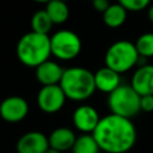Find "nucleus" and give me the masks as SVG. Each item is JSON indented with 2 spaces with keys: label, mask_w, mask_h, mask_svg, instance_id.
<instances>
[{
  "label": "nucleus",
  "mask_w": 153,
  "mask_h": 153,
  "mask_svg": "<svg viewBox=\"0 0 153 153\" xmlns=\"http://www.w3.org/2000/svg\"><path fill=\"white\" fill-rule=\"evenodd\" d=\"M94 84L96 90L105 93H111L121 85L120 73L105 66L94 73Z\"/></svg>",
  "instance_id": "ddd939ff"
},
{
  "label": "nucleus",
  "mask_w": 153,
  "mask_h": 153,
  "mask_svg": "<svg viewBox=\"0 0 153 153\" xmlns=\"http://www.w3.org/2000/svg\"><path fill=\"white\" fill-rule=\"evenodd\" d=\"M66 96L72 100H85L96 91L94 74L84 67H71L63 71L59 84Z\"/></svg>",
  "instance_id": "7ed1b4c3"
},
{
  "label": "nucleus",
  "mask_w": 153,
  "mask_h": 153,
  "mask_svg": "<svg viewBox=\"0 0 153 153\" xmlns=\"http://www.w3.org/2000/svg\"><path fill=\"white\" fill-rule=\"evenodd\" d=\"M105 66L116 71L117 73H124L139 63L140 55L136 50L135 43L126 39L112 43L105 53Z\"/></svg>",
  "instance_id": "20e7f679"
},
{
  "label": "nucleus",
  "mask_w": 153,
  "mask_h": 153,
  "mask_svg": "<svg viewBox=\"0 0 153 153\" xmlns=\"http://www.w3.org/2000/svg\"><path fill=\"white\" fill-rule=\"evenodd\" d=\"M148 19L153 23V5H151L148 8Z\"/></svg>",
  "instance_id": "5701e85b"
},
{
  "label": "nucleus",
  "mask_w": 153,
  "mask_h": 153,
  "mask_svg": "<svg viewBox=\"0 0 153 153\" xmlns=\"http://www.w3.org/2000/svg\"><path fill=\"white\" fill-rule=\"evenodd\" d=\"M63 68L55 61L47 60L36 67V78L43 86L57 85L63 74Z\"/></svg>",
  "instance_id": "f8f14e48"
},
{
  "label": "nucleus",
  "mask_w": 153,
  "mask_h": 153,
  "mask_svg": "<svg viewBox=\"0 0 153 153\" xmlns=\"http://www.w3.org/2000/svg\"><path fill=\"white\" fill-rule=\"evenodd\" d=\"M51 55L50 36L30 31L20 37L17 44V56L27 67H37Z\"/></svg>",
  "instance_id": "f03ea898"
},
{
  "label": "nucleus",
  "mask_w": 153,
  "mask_h": 153,
  "mask_svg": "<svg viewBox=\"0 0 153 153\" xmlns=\"http://www.w3.org/2000/svg\"><path fill=\"white\" fill-rule=\"evenodd\" d=\"M49 148L48 137L41 131H29L17 142L18 153H45Z\"/></svg>",
  "instance_id": "9d476101"
},
{
  "label": "nucleus",
  "mask_w": 153,
  "mask_h": 153,
  "mask_svg": "<svg viewBox=\"0 0 153 153\" xmlns=\"http://www.w3.org/2000/svg\"><path fill=\"white\" fill-rule=\"evenodd\" d=\"M45 153H62V152H60V151H57V149H55V148L49 147V148L45 151Z\"/></svg>",
  "instance_id": "b1692460"
},
{
  "label": "nucleus",
  "mask_w": 153,
  "mask_h": 153,
  "mask_svg": "<svg viewBox=\"0 0 153 153\" xmlns=\"http://www.w3.org/2000/svg\"><path fill=\"white\" fill-rule=\"evenodd\" d=\"M30 24H31V31H35L38 33H44V35H48L54 25V23L51 22L50 17L48 16L45 10L36 11L31 17Z\"/></svg>",
  "instance_id": "f3484780"
},
{
  "label": "nucleus",
  "mask_w": 153,
  "mask_h": 153,
  "mask_svg": "<svg viewBox=\"0 0 153 153\" xmlns=\"http://www.w3.org/2000/svg\"><path fill=\"white\" fill-rule=\"evenodd\" d=\"M92 135L100 151L106 153H126L136 141V129L130 118L114 114L102 117Z\"/></svg>",
  "instance_id": "f257e3e1"
},
{
  "label": "nucleus",
  "mask_w": 153,
  "mask_h": 153,
  "mask_svg": "<svg viewBox=\"0 0 153 153\" xmlns=\"http://www.w3.org/2000/svg\"><path fill=\"white\" fill-rule=\"evenodd\" d=\"M44 10L47 11L54 24L65 23L69 16V8L67 6V2L62 0H50L49 2H47Z\"/></svg>",
  "instance_id": "dca6fc26"
},
{
  "label": "nucleus",
  "mask_w": 153,
  "mask_h": 153,
  "mask_svg": "<svg viewBox=\"0 0 153 153\" xmlns=\"http://www.w3.org/2000/svg\"><path fill=\"white\" fill-rule=\"evenodd\" d=\"M62 1H66V2H67V0H62Z\"/></svg>",
  "instance_id": "a878e982"
},
{
  "label": "nucleus",
  "mask_w": 153,
  "mask_h": 153,
  "mask_svg": "<svg viewBox=\"0 0 153 153\" xmlns=\"http://www.w3.org/2000/svg\"><path fill=\"white\" fill-rule=\"evenodd\" d=\"M92 4H93V8L100 13H104L106 11V8L111 5L109 2V0H93Z\"/></svg>",
  "instance_id": "4be33fe9"
},
{
  "label": "nucleus",
  "mask_w": 153,
  "mask_h": 153,
  "mask_svg": "<svg viewBox=\"0 0 153 153\" xmlns=\"http://www.w3.org/2000/svg\"><path fill=\"white\" fill-rule=\"evenodd\" d=\"M130 85L140 96L153 94V65L139 66L133 74Z\"/></svg>",
  "instance_id": "9b49d317"
},
{
  "label": "nucleus",
  "mask_w": 153,
  "mask_h": 153,
  "mask_svg": "<svg viewBox=\"0 0 153 153\" xmlns=\"http://www.w3.org/2000/svg\"><path fill=\"white\" fill-rule=\"evenodd\" d=\"M91 1H93V0H91Z\"/></svg>",
  "instance_id": "bb28decb"
},
{
  "label": "nucleus",
  "mask_w": 153,
  "mask_h": 153,
  "mask_svg": "<svg viewBox=\"0 0 153 153\" xmlns=\"http://www.w3.org/2000/svg\"><path fill=\"white\" fill-rule=\"evenodd\" d=\"M76 137L72 129L66 127H60L54 129L50 135L48 136L49 147L55 148L60 152H65L68 149H72Z\"/></svg>",
  "instance_id": "4468645a"
},
{
  "label": "nucleus",
  "mask_w": 153,
  "mask_h": 153,
  "mask_svg": "<svg viewBox=\"0 0 153 153\" xmlns=\"http://www.w3.org/2000/svg\"><path fill=\"white\" fill-rule=\"evenodd\" d=\"M136 50L140 57L147 59L153 56V32L142 33L135 42Z\"/></svg>",
  "instance_id": "6ab92c4d"
},
{
  "label": "nucleus",
  "mask_w": 153,
  "mask_h": 153,
  "mask_svg": "<svg viewBox=\"0 0 153 153\" xmlns=\"http://www.w3.org/2000/svg\"><path fill=\"white\" fill-rule=\"evenodd\" d=\"M100 117L91 105H80L73 112V123L75 128L85 134L93 133Z\"/></svg>",
  "instance_id": "1a4fd4ad"
},
{
  "label": "nucleus",
  "mask_w": 153,
  "mask_h": 153,
  "mask_svg": "<svg viewBox=\"0 0 153 153\" xmlns=\"http://www.w3.org/2000/svg\"><path fill=\"white\" fill-rule=\"evenodd\" d=\"M140 109L145 112L153 111V94L141 96V98H140Z\"/></svg>",
  "instance_id": "412c9836"
},
{
  "label": "nucleus",
  "mask_w": 153,
  "mask_h": 153,
  "mask_svg": "<svg viewBox=\"0 0 153 153\" xmlns=\"http://www.w3.org/2000/svg\"><path fill=\"white\" fill-rule=\"evenodd\" d=\"M66 99L67 98L59 84L48 85L39 90L37 94V105L42 111L47 114H54L65 105Z\"/></svg>",
  "instance_id": "0eeeda50"
},
{
  "label": "nucleus",
  "mask_w": 153,
  "mask_h": 153,
  "mask_svg": "<svg viewBox=\"0 0 153 153\" xmlns=\"http://www.w3.org/2000/svg\"><path fill=\"white\" fill-rule=\"evenodd\" d=\"M127 19V10L121 4H111L103 13V20L109 27H120Z\"/></svg>",
  "instance_id": "2eb2a0df"
},
{
  "label": "nucleus",
  "mask_w": 153,
  "mask_h": 153,
  "mask_svg": "<svg viewBox=\"0 0 153 153\" xmlns=\"http://www.w3.org/2000/svg\"><path fill=\"white\" fill-rule=\"evenodd\" d=\"M99 151L100 148L92 134H84L76 137L72 147V153H99Z\"/></svg>",
  "instance_id": "a211bd4d"
},
{
  "label": "nucleus",
  "mask_w": 153,
  "mask_h": 153,
  "mask_svg": "<svg viewBox=\"0 0 153 153\" xmlns=\"http://www.w3.org/2000/svg\"><path fill=\"white\" fill-rule=\"evenodd\" d=\"M118 4H121L127 11L137 12L148 7L151 0H118Z\"/></svg>",
  "instance_id": "aec40b11"
},
{
  "label": "nucleus",
  "mask_w": 153,
  "mask_h": 153,
  "mask_svg": "<svg viewBox=\"0 0 153 153\" xmlns=\"http://www.w3.org/2000/svg\"><path fill=\"white\" fill-rule=\"evenodd\" d=\"M140 98L141 96L131 87V85H120L116 90L109 93L108 105L111 114L131 118L141 111Z\"/></svg>",
  "instance_id": "39448f33"
},
{
  "label": "nucleus",
  "mask_w": 153,
  "mask_h": 153,
  "mask_svg": "<svg viewBox=\"0 0 153 153\" xmlns=\"http://www.w3.org/2000/svg\"><path fill=\"white\" fill-rule=\"evenodd\" d=\"M51 55L62 61L75 59L81 51V39L71 30H60L50 36Z\"/></svg>",
  "instance_id": "423d86ee"
},
{
  "label": "nucleus",
  "mask_w": 153,
  "mask_h": 153,
  "mask_svg": "<svg viewBox=\"0 0 153 153\" xmlns=\"http://www.w3.org/2000/svg\"><path fill=\"white\" fill-rule=\"evenodd\" d=\"M33 1H36V2H44V4H47V2H49L50 0H33Z\"/></svg>",
  "instance_id": "393cba45"
},
{
  "label": "nucleus",
  "mask_w": 153,
  "mask_h": 153,
  "mask_svg": "<svg viewBox=\"0 0 153 153\" xmlns=\"http://www.w3.org/2000/svg\"><path fill=\"white\" fill-rule=\"evenodd\" d=\"M27 112V102L19 96L7 97L0 104V116L7 122H19L26 117Z\"/></svg>",
  "instance_id": "6e6552de"
}]
</instances>
